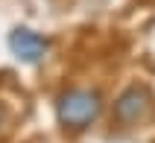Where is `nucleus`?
I'll return each mask as SVG.
<instances>
[{"mask_svg": "<svg viewBox=\"0 0 155 143\" xmlns=\"http://www.w3.org/2000/svg\"><path fill=\"white\" fill-rule=\"evenodd\" d=\"M152 114V93L140 85H129L114 99V120L120 126H138Z\"/></svg>", "mask_w": 155, "mask_h": 143, "instance_id": "f03ea898", "label": "nucleus"}, {"mask_svg": "<svg viewBox=\"0 0 155 143\" xmlns=\"http://www.w3.org/2000/svg\"><path fill=\"white\" fill-rule=\"evenodd\" d=\"M9 50L15 56L18 61H24V64H38V61L47 56L50 50V44L44 35H38L35 29H26V26H18L9 32Z\"/></svg>", "mask_w": 155, "mask_h": 143, "instance_id": "7ed1b4c3", "label": "nucleus"}, {"mask_svg": "<svg viewBox=\"0 0 155 143\" xmlns=\"http://www.w3.org/2000/svg\"><path fill=\"white\" fill-rule=\"evenodd\" d=\"M103 111V96L91 88H70L56 99V120L68 132H82L100 117Z\"/></svg>", "mask_w": 155, "mask_h": 143, "instance_id": "f257e3e1", "label": "nucleus"}, {"mask_svg": "<svg viewBox=\"0 0 155 143\" xmlns=\"http://www.w3.org/2000/svg\"><path fill=\"white\" fill-rule=\"evenodd\" d=\"M3 120H6V114H3V108H0V126H3Z\"/></svg>", "mask_w": 155, "mask_h": 143, "instance_id": "20e7f679", "label": "nucleus"}]
</instances>
